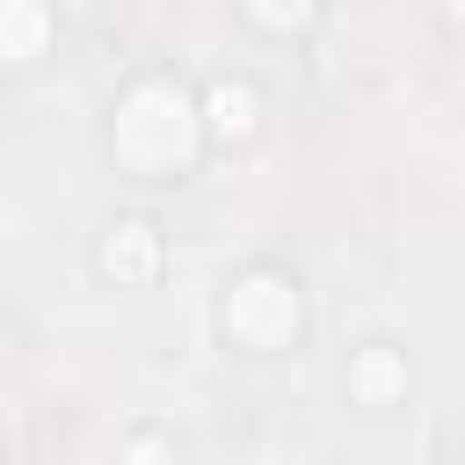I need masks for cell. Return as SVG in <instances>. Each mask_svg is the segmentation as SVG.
<instances>
[{"label":"cell","instance_id":"6da1fadb","mask_svg":"<svg viewBox=\"0 0 465 465\" xmlns=\"http://www.w3.org/2000/svg\"><path fill=\"white\" fill-rule=\"evenodd\" d=\"M254 124V102L240 87H218V131H247Z\"/></svg>","mask_w":465,"mask_h":465},{"label":"cell","instance_id":"7a4b0ae2","mask_svg":"<svg viewBox=\"0 0 465 465\" xmlns=\"http://www.w3.org/2000/svg\"><path fill=\"white\" fill-rule=\"evenodd\" d=\"M131 465H160V443H138V450H131Z\"/></svg>","mask_w":465,"mask_h":465}]
</instances>
